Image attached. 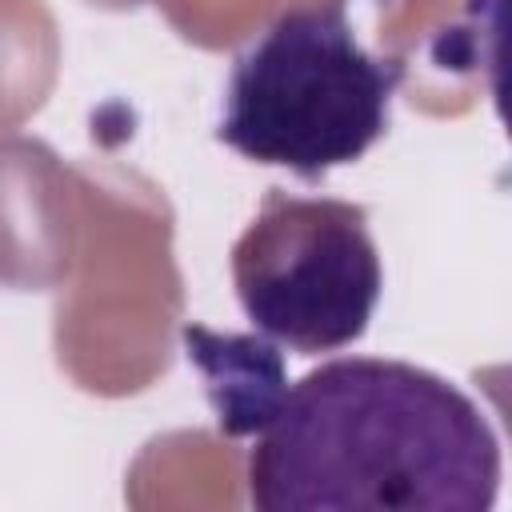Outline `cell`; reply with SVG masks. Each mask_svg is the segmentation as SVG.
Returning <instances> with one entry per match:
<instances>
[{"mask_svg": "<svg viewBox=\"0 0 512 512\" xmlns=\"http://www.w3.org/2000/svg\"><path fill=\"white\" fill-rule=\"evenodd\" d=\"M500 440L444 376L340 356L280 392L248 452L260 512H488Z\"/></svg>", "mask_w": 512, "mask_h": 512, "instance_id": "obj_1", "label": "cell"}, {"mask_svg": "<svg viewBox=\"0 0 512 512\" xmlns=\"http://www.w3.org/2000/svg\"><path fill=\"white\" fill-rule=\"evenodd\" d=\"M232 284L252 328L292 352L356 344L384 288L368 212L332 196L268 188L232 244Z\"/></svg>", "mask_w": 512, "mask_h": 512, "instance_id": "obj_3", "label": "cell"}, {"mask_svg": "<svg viewBox=\"0 0 512 512\" xmlns=\"http://www.w3.org/2000/svg\"><path fill=\"white\" fill-rule=\"evenodd\" d=\"M400 80L404 64L360 44L344 0L288 8L232 60L216 140L320 180L388 132Z\"/></svg>", "mask_w": 512, "mask_h": 512, "instance_id": "obj_2", "label": "cell"}, {"mask_svg": "<svg viewBox=\"0 0 512 512\" xmlns=\"http://www.w3.org/2000/svg\"><path fill=\"white\" fill-rule=\"evenodd\" d=\"M188 360L204 372L208 396L228 436H256L272 416L284 392V360L260 336H232L208 332L200 324L184 328Z\"/></svg>", "mask_w": 512, "mask_h": 512, "instance_id": "obj_4", "label": "cell"}]
</instances>
